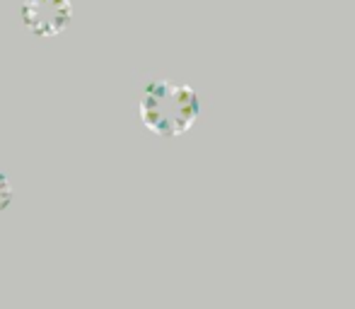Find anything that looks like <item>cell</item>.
<instances>
[{"mask_svg":"<svg viewBox=\"0 0 355 309\" xmlns=\"http://www.w3.org/2000/svg\"><path fill=\"white\" fill-rule=\"evenodd\" d=\"M138 116L143 126L159 138L184 136L201 116V97L189 85L150 80L138 99Z\"/></svg>","mask_w":355,"mask_h":309,"instance_id":"6da1fadb","label":"cell"},{"mask_svg":"<svg viewBox=\"0 0 355 309\" xmlns=\"http://www.w3.org/2000/svg\"><path fill=\"white\" fill-rule=\"evenodd\" d=\"M73 8L71 0H22L19 19L24 29L34 37H56L71 24Z\"/></svg>","mask_w":355,"mask_h":309,"instance_id":"7a4b0ae2","label":"cell"},{"mask_svg":"<svg viewBox=\"0 0 355 309\" xmlns=\"http://www.w3.org/2000/svg\"><path fill=\"white\" fill-rule=\"evenodd\" d=\"M12 193L15 191H12V184H10V179L0 172V213H3L10 203H12Z\"/></svg>","mask_w":355,"mask_h":309,"instance_id":"3957f363","label":"cell"}]
</instances>
